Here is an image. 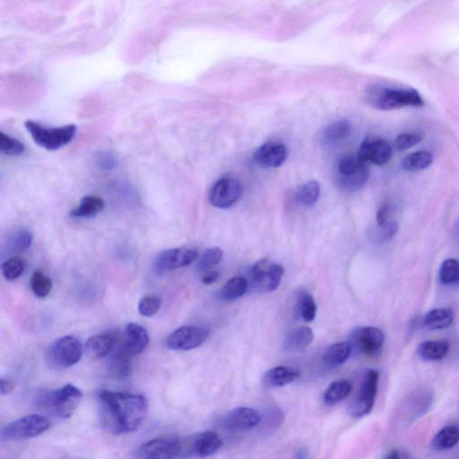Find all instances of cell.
Segmentation results:
<instances>
[{
  "mask_svg": "<svg viewBox=\"0 0 459 459\" xmlns=\"http://www.w3.org/2000/svg\"><path fill=\"white\" fill-rule=\"evenodd\" d=\"M102 420L113 434L137 431L148 412V403L142 395L113 392L99 394Z\"/></svg>",
  "mask_w": 459,
  "mask_h": 459,
  "instance_id": "6da1fadb",
  "label": "cell"
},
{
  "mask_svg": "<svg viewBox=\"0 0 459 459\" xmlns=\"http://www.w3.org/2000/svg\"><path fill=\"white\" fill-rule=\"evenodd\" d=\"M371 106L381 110H392L403 107H423L425 102L420 93L413 89H390L371 86L366 93Z\"/></svg>",
  "mask_w": 459,
  "mask_h": 459,
  "instance_id": "7a4b0ae2",
  "label": "cell"
},
{
  "mask_svg": "<svg viewBox=\"0 0 459 459\" xmlns=\"http://www.w3.org/2000/svg\"><path fill=\"white\" fill-rule=\"evenodd\" d=\"M82 397L81 390L74 385L67 384L60 390L40 393L36 403L56 416L69 419L77 410Z\"/></svg>",
  "mask_w": 459,
  "mask_h": 459,
  "instance_id": "3957f363",
  "label": "cell"
},
{
  "mask_svg": "<svg viewBox=\"0 0 459 459\" xmlns=\"http://www.w3.org/2000/svg\"><path fill=\"white\" fill-rule=\"evenodd\" d=\"M35 144L48 151H56L69 144L77 133V126L69 124L60 128H47L33 121L25 122Z\"/></svg>",
  "mask_w": 459,
  "mask_h": 459,
  "instance_id": "277c9868",
  "label": "cell"
},
{
  "mask_svg": "<svg viewBox=\"0 0 459 459\" xmlns=\"http://www.w3.org/2000/svg\"><path fill=\"white\" fill-rule=\"evenodd\" d=\"M369 174L367 163L358 156H343L336 165V183L344 191H358L367 183Z\"/></svg>",
  "mask_w": 459,
  "mask_h": 459,
  "instance_id": "5b68a950",
  "label": "cell"
},
{
  "mask_svg": "<svg viewBox=\"0 0 459 459\" xmlns=\"http://www.w3.org/2000/svg\"><path fill=\"white\" fill-rule=\"evenodd\" d=\"M84 353L81 341L75 336H66L58 338L46 353V360L51 367L66 369L80 362Z\"/></svg>",
  "mask_w": 459,
  "mask_h": 459,
  "instance_id": "8992f818",
  "label": "cell"
},
{
  "mask_svg": "<svg viewBox=\"0 0 459 459\" xmlns=\"http://www.w3.org/2000/svg\"><path fill=\"white\" fill-rule=\"evenodd\" d=\"M51 422L40 414L26 415L5 425L1 432L3 440L16 441L39 436L49 429Z\"/></svg>",
  "mask_w": 459,
  "mask_h": 459,
  "instance_id": "52a82bcc",
  "label": "cell"
},
{
  "mask_svg": "<svg viewBox=\"0 0 459 459\" xmlns=\"http://www.w3.org/2000/svg\"><path fill=\"white\" fill-rule=\"evenodd\" d=\"M285 269L276 263H269L267 259L257 262L251 268V285L262 292L276 291L282 281Z\"/></svg>",
  "mask_w": 459,
  "mask_h": 459,
  "instance_id": "ba28073f",
  "label": "cell"
},
{
  "mask_svg": "<svg viewBox=\"0 0 459 459\" xmlns=\"http://www.w3.org/2000/svg\"><path fill=\"white\" fill-rule=\"evenodd\" d=\"M198 258V252L191 248H176L163 250L153 262V271L157 276L186 268Z\"/></svg>",
  "mask_w": 459,
  "mask_h": 459,
  "instance_id": "9c48e42d",
  "label": "cell"
},
{
  "mask_svg": "<svg viewBox=\"0 0 459 459\" xmlns=\"http://www.w3.org/2000/svg\"><path fill=\"white\" fill-rule=\"evenodd\" d=\"M379 379V374L375 370H368L365 374L358 396L351 405L353 417L361 418L371 413L378 393Z\"/></svg>",
  "mask_w": 459,
  "mask_h": 459,
  "instance_id": "30bf717a",
  "label": "cell"
},
{
  "mask_svg": "<svg viewBox=\"0 0 459 459\" xmlns=\"http://www.w3.org/2000/svg\"><path fill=\"white\" fill-rule=\"evenodd\" d=\"M209 330L206 327L185 326L175 330L165 339V346L169 350L189 351L200 347L206 342Z\"/></svg>",
  "mask_w": 459,
  "mask_h": 459,
  "instance_id": "8fae6325",
  "label": "cell"
},
{
  "mask_svg": "<svg viewBox=\"0 0 459 459\" xmlns=\"http://www.w3.org/2000/svg\"><path fill=\"white\" fill-rule=\"evenodd\" d=\"M242 184L233 178H223L215 184L210 189L209 200L213 207L225 209L233 206L242 198Z\"/></svg>",
  "mask_w": 459,
  "mask_h": 459,
  "instance_id": "7c38bea8",
  "label": "cell"
},
{
  "mask_svg": "<svg viewBox=\"0 0 459 459\" xmlns=\"http://www.w3.org/2000/svg\"><path fill=\"white\" fill-rule=\"evenodd\" d=\"M183 450V445L175 438H154L143 444L139 454L141 459H177Z\"/></svg>",
  "mask_w": 459,
  "mask_h": 459,
  "instance_id": "4fadbf2b",
  "label": "cell"
},
{
  "mask_svg": "<svg viewBox=\"0 0 459 459\" xmlns=\"http://www.w3.org/2000/svg\"><path fill=\"white\" fill-rule=\"evenodd\" d=\"M385 336L374 327H360L353 334V343L365 355L374 356L381 352Z\"/></svg>",
  "mask_w": 459,
  "mask_h": 459,
  "instance_id": "5bb4252c",
  "label": "cell"
},
{
  "mask_svg": "<svg viewBox=\"0 0 459 459\" xmlns=\"http://www.w3.org/2000/svg\"><path fill=\"white\" fill-rule=\"evenodd\" d=\"M261 421V415L255 409L241 406L230 411L223 420L225 429L242 432L255 428Z\"/></svg>",
  "mask_w": 459,
  "mask_h": 459,
  "instance_id": "9a60e30c",
  "label": "cell"
},
{
  "mask_svg": "<svg viewBox=\"0 0 459 459\" xmlns=\"http://www.w3.org/2000/svg\"><path fill=\"white\" fill-rule=\"evenodd\" d=\"M287 156L288 152L285 145L269 141L257 149L253 160L260 167L277 168L285 162Z\"/></svg>",
  "mask_w": 459,
  "mask_h": 459,
  "instance_id": "2e32d148",
  "label": "cell"
},
{
  "mask_svg": "<svg viewBox=\"0 0 459 459\" xmlns=\"http://www.w3.org/2000/svg\"><path fill=\"white\" fill-rule=\"evenodd\" d=\"M392 153V146L386 140H366L360 148L358 157L365 163L384 165L390 160Z\"/></svg>",
  "mask_w": 459,
  "mask_h": 459,
  "instance_id": "e0dca14e",
  "label": "cell"
},
{
  "mask_svg": "<svg viewBox=\"0 0 459 459\" xmlns=\"http://www.w3.org/2000/svg\"><path fill=\"white\" fill-rule=\"evenodd\" d=\"M149 344V335L144 327L136 323L126 326L123 343L121 346L131 357L144 352Z\"/></svg>",
  "mask_w": 459,
  "mask_h": 459,
  "instance_id": "ac0fdd59",
  "label": "cell"
},
{
  "mask_svg": "<svg viewBox=\"0 0 459 459\" xmlns=\"http://www.w3.org/2000/svg\"><path fill=\"white\" fill-rule=\"evenodd\" d=\"M222 447L223 440L216 432H206L193 438L189 451L193 457L207 458L215 454Z\"/></svg>",
  "mask_w": 459,
  "mask_h": 459,
  "instance_id": "d6986e66",
  "label": "cell"
},
{
  "mask_svg": "<svg viewBox=\"0 0 459 459\" xmlns=\"http://www.w3.org/2000/svg\"><path fill=\"white\" fill-rule=\"evenodd\" d=\"M117 340V336L110 333L93 336L86 342V352L95 359L107 357L116 349Z\"/></svg>",
  "mask_w": 459,
  "mask_h": 459,
  "instance_id": "ffe728a7",
  "label": "cell"
},
{
  "mask_svg": "<svg viewBox=\"0 0 459 459\" xmlns=\"http://www.w3.org/2000/svg\"><path fill=\"white\" fill-rule=\"evenodd\" d=\"M299 370L285 366L274 367L263 376V383L268 388H281L296 381L300 378Z\"/></svg>",
  "mask_w": 459,
  "mask_h": 459,
  "instance_id": "44dd1931",
  "label": "cell"
},
{
  "mask_svg": "<svg viewBox=\"0 0 459 459\" xmlns=\"http://www.w3.org/2000/svg\"><path fill=\"white\" fill-rule=\"evenodd\" d=\"M314 333L311 327H302L292 330L283 342V349L288 353H298L306 349L314 342Z\"/></svg>",
  "mask_w": 459,
  "mask_h": 459,
  "instance_id": "7402d4cb",
  "label": "cell"
},
{
  "mask_svg": "<svg viewBox=\"0 0 459 459\" xmlns=\"http://www.w3.org/2000/svg\"><path fill=\"white\" fill-rule=\"evenodd\" d=\"M449 344L445 340L426 341L418 346V355L425 361L436 362L445 358Z\"/></svg>",
  "mask_w": 459,
  "mask_h": 459,
  "instance_id": "603a6c76",
  "label": "cell"
},
{
  "mask_svg": "<svg viewBox=\"0 0 459 459\" xmlns=\"http://www.w3.org/2000/svg\"><path fill=\"white\" fill-rule=\"evenodd\" d=\"M131 357L119 346L113 351L110 360L109 370L113 376L119 379L127 378L131 371Z\"/></svg>",
  "mask_w": 459,
  "mask_h": 459,
  "instance_id": "cb8c5ba5",
  "label": "cell"
},
{
  "mask_svg": "<svg viewBox=\"0 0 459 459\" xmlns=\"http://www.w3.org/2000/svg\"><path fill=\"white\" fill-rule=\"evenodd\" d=\"M458 443L459 426L452 425L444 427L435 435L434 440H432V446L434 449L443 451V450L455 448Z\"/></svg>",
  "mask_w": 459,
  "mask_h": 459,
  "instance_id": "d4e9b609",
  "label": "cell"
},
{
  "mask_svg": "<svg viewBox=\"0 0 459 459\" xmlns=\"http://www.w3.org/2000/svg\"><path fill=\"white\" fill-rule=\"evenodd\" d=\"M105 203L102 198L87 196L82 198L77 209L70 212V216L74 218L93 217L104 211Z\"/></svg>",
  "mask_w": 459,
  "mask_h": 459,
  "instance_id": "484cf974",
  "label": "cell"
},
{
  "mask_svg": "<svg viewBox=\"0 0 459 459\" xmlns=\"http://www.w3.org/2000/svg\"><path fill=\"white\" fill-rule=\"evenodd\" d=\"M454 320V314L450 309H435L423 318V325L432 330L448 329Z\"/></svg>",
  "mask_w": 459,
  "mask_h": 459,
  "instance_id": "4316f807",
  "label": "cell"
},
{
  "mask_svg": "<svg viewBox=\"0 0 459 459\" xmlns=\"http://www.w3.org/2000/svg\"><path fill=\"white\" fill-rule=\"evenodd\" d=\"M248 286V281L244 277H233L219 291L218 298L224 302H233L246 294Z\"/></svg>",
  "mask_w": 459,
  "mask_h": 459,
  "instance_id": "83f0119b",
  "label": "cell"
},
{
  "mask_svg": "<svg viewBox=\"0 0 459 459\" xmlns=\"http://www.w3.org/2000/svg\"><path fill=\"white\" fill-rule=\"evenodd\" d=\"M352 352V346L347 342L333 344L324 355V364L330 368L340 366L349 358Z\"/></svg>",
  "mask_w": 459,
  "mask_h": 459,
  "instance_id": "f1b7e54d",
  "label": "cell"
},
{
  "mask_svg": "<svg viewBox=\"0 0 459 459\" xmlns=\"http://www.w3.org/2000/svg\"><path fill=\"white\" fill-rule=\"evenodd\" d=\"M352 390V384L346 379L333 382L324 393V402L329 405H336L346 399Z\"/></svg>",
  "mask_w": 459,
  "mask_h": 459,
  "instance_id": "f546056e",
  "label": "cell"
},
{
  "mask_svg": "<svg viewBox=\"0 0 459 459\" xmlns=\"http://www.w3.org/2000/svg\"><path fill=\"white\" fill-rule=\"evenodd\" d=\"M320 195V184L315 180L304 184L296 193V201L303 207H314Z\"/></svg>",
  "mask_w": 459,
  "mask_h": 459,
  "instance_id": "4dcf8cb0",
  "label": "cell"
},
{
  "mask_svg": "<svg viewBox=\"0 0 459 459\" xmlns=\"http://www.w3.org/2000/svg\"><path fill=\"white\" fill-rule=\"evenodd\" d=\"M432 160H434V157L429 152H415V153L409 154L403 159L402 166L405 171L419 172L428 168L432 165Z\"/></svg>",
  "mask_w": 459,
  "mask_h": 459,
  "instance_id": "1f68e13d",
  "label": "cell"
},
{
  "mask_svg": "<svg viewBox=\"0 0 459 459\" xmlns=\"http://www.w3.org/2000/svg\"><path fill=\"white\" fill-rule=\"evenodd\" d=\"M351 124L347 121H336L327 126L323 133V139L327 143H336L342 141L349 136Z\"/></svg>",
  "mask_w": 459,
  "mask_h": 459,
  "instance_id": "d6a6232c",
  "label": "cell"
},
{
  "mask_svg": "<svg viewBox=\"0 0 459 459\" xmlns=\"http://www.w3.org/2000/svg\"><path fill=\"white\" fill-rule=\"evenodd\" d=\"M297 314L306 322H311L314 320L317 314V304L314 298L308 292H303L298 299Z\"/></svg>",
  "mask_w": 459,
  "mask_h": 459,
  "instance_id": "836d02e7",
  "label": "cell"
},
{
  "mask_svg": "<svg viewBox=\"0 0 459 459\" xmlns=\"http://www.w3.org/2000/svg\"><path fill=\"white\" fill-rule=\"evenodd\" d=\"M440 282L445 285L459 283V260L449 259L441 264L438 271Z\"/></svg>",
  "mask_w": 459,
  "mask_h": 459,
  "instance_id": "e575fe53",
  "label": "cell"
},
{
  "mask_svg": "<svg viewBox=\"0 0 459 459\" xmlns=\"http://www.w3.org/2000/svg\"><path fill=\"white\" fill-rule=\"evenodd\" d=\"M31 288L37 297L45 298L48 296L51 291L52 281L43 272H35L32 276Z\"/></svg>",
  "mask_w": 459,
  "mask_h": 459,
  "instance_id": "d590c367",
  "label": "cell"
},
{
  "mask_svg": "<svg viewBox=\"0 0 459 459\" xmlns=\"http://www.w3.org/2000/svg\"><path fill=\"white\" fill-rule=\"evenodd\" d=\"M26 264L25 260L19 257H14L3 263L1 270L5 279L10 281L16 280L25 272Z\"/></svg>",
  "mask_w": 459,
  "mask_h": 459,
  "instance_id": "8d00e7d4",
  "label": "cell"
},
{
  "mask_svg": "<svg viewBox=\"0 0 459 459\" xmlns=\"http://www.w3.org/2000/svg\"><path fill=\"white\" fill-rule=\"evenodd\" d=\"M25 145L4 132H0V152L10 156H19L25 152Z\"/></svg>",
  "mask_w": 459,
  "mask_h": 459,
  "instance_id": "74e56055",
  "label": "cell"
},
{
  "mask_svg": "<svg viewBox=\"0 0 459 459\" xmlns=\"http://www.w3.org/2000/svg\"><path fill=\"white\" fill-rule=\"evenodd\" d=\"M224 252L220 248L213 247L206 250L201 257L200 262L198 263V271L206 272L215 267L220 263L223 259Z\"/></svg>",
  "mask_w": 459,
  "mask_h": 459,
  "instance_id": "f35d334b",
  "label": "cell"
},
{
  "mask_svg": "<svg viewBox=\"0 0 459 459\" xmlns=\"http://www.w3.org/2000/svg\"><path fill=\"white\" fill-rule=\"evenodd\" d=\"M162 306V299L156 294H148L139 303V312L143 317H153Z\"/></svg>",
  "mask_w": 459,
  "mask_h": 459,
  "instance_id": "ab89813d",
  "label": "cell"
},
{
  "mask_svg": "<svg viewBox=\"0 0 459 459\" xmlns=\"http://www.w3.org/2000/svg\"><path fill=\"white\" fill-rule=\"evenodd\" d=\"M423 140L422 134L416 132H405L400 134L395 140V146L399 150H406L419 144Z\"/></svg>",
  "mask_w": 459,
  "mask_h": 459,
  "instance_id": "60d3db41",
  "label": "cell"
},
{
  "mask_svg": "<svg viewBox=\"0 0 459 459\" xmlns=\"http://www.w3.org/2000/svg\"><path fill=\"white\" fill-rule=\"evenodd\" d=\"M33 239V233L27 230H23L14 236L13 242H12V248L16 252H23L30 248Z\"/></svg>",
  "mask_w": 459,
  "mask_h": 459,
  "instance_id": "b9f144b4",
  "label": "cell"
},
{
  "mask_svg": "<svg viewBox=\"0 0 459 459\" xmlns=\"http://www.w3.org/2000/svg\"><path fill=\"white\" fill-rule=\"evenodd\" d=\"M397 230H399V225L396 222L388 221L385 224L381 225L378 233L379 241L382 242L390 241L397 235Z\"/></svg>",
  "mask_w": 459,
  "mask_h": 459,
  "instance_id": "7bdbcfd3",
  "label": "cell"
},
{
  "mask_svg": "<svg viewBox=\"0 0 459 459\" xmlns=\"http://www.w3.org/2000/svg\"><path fill=\"white\" fill-rule=\"evenodd\" d=\"M219 276H220V274L217 271L209 270L204 272V274H202L201 281L204 285H210L215 283L218 280Z\"/></svg>",
  "mask_w": 459,
  "mask_h": 459,
  "instance_id": "ee69618b",
  "label": "cell"
},
{
  "mask_svg": "<svg viewBox=\"0 0 459 459\" xmlns=\"http://www.w3.org/2000/svg\"><path fill=\"white\" fill-rule=\"evenodd\" d=\"M14 390V382L8 379H0V393L2 396H7Z\"/></svg>",
  "mask_w": 459,
  "mask_h": 459,
  "instance_id": "f6af8a7d",
  "label": "cell"
},
{
  "mask_svg": "<svg viewBox=\"0 0 459 459\" xmlns=\"http://www.w3.org/2000/svg\"><path fill=\"white\" fill-rule=\"evenodd\" d=\"M388 209L387 206H383L379 209L377 213V222H378L379 226L385 224L388 222Z\"/></svg>",
  "mask_w": 459,
  "mask_h": 459,
  "instance_id": "bcb514c9",
  "label": "cell"
},
{
  "mask_svg": "<svg viewBox=\"0 0 459 459\" xmlns=\"http://www.w3.org/2000/svg\"><path fill=\"white\" fill-rule=\"evenodd\" d=\"M385 459H410L408 456H403L401 452L399 450H392L388 453L387 457Z\"/></svg>",
  "mask_w": 459,
  "mask_h": 459,
  "instance_id": "7dc6e473",
  "label": "cell"
},
{
  "mask_svg": "<svg viewBox=\"0 0 459 459\" xmlns=\"http://www.w3.org/2000/svg\"><path fill=\"white\" fill-rule=\"evenodd\" d=\"M295 459H308V453L305 449H300L295 456Z\"/></svg>",
  "mask_w": 459,
  "mask_h": 459,
  "instance_id": "c3c4849f",
  "label": "cell"
},
{
  "mask_svg": "<svg viewBox=\"0 0 459 459\" xmlns=\"http://www.w3.org/2000/svg\"><path fill=\"white\" fill-rule=\"evenodd\" d=\"M458 231H459V226H458Z\"/></svg>",
  "mask_w": 459,
  "mask_h": 459,
  "instance_id": "681fc988",
  "label": "cell"
}]
</instances>
